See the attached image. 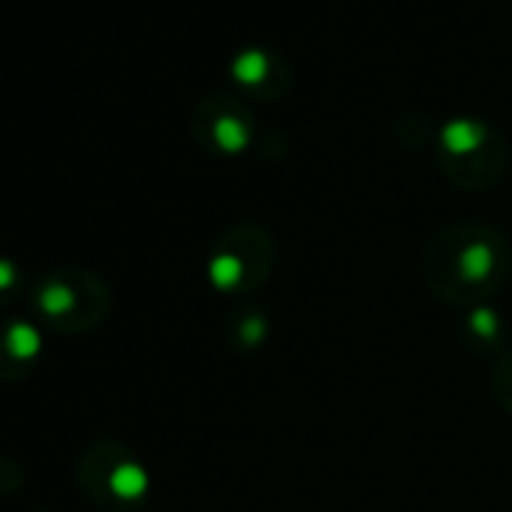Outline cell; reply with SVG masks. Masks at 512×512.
Listing matches in <instances>:
<instances>
[{"label":"cell","mask_w":512,"mask_h":512,"mask_svg":"<svg viewBox=\"0 0 512 512\" xmlns=\"http://www.w3.org/2000/svg\"><path fill=\"white\" fill-rule=\"evenodd\" d=\"M263 73H266V58H263L260 52H247V55L238 58V64H235V76H238L241 82H260Z\"/></svg>","instance_id":"obj_1"},{"label":"cell","mask_w":512,"mask_h":512,"mask_svg":"<svg viewBox=\"0 0 512 512\" xmlns=\"http://www.w3.org/2000/svg\"><path fill=\"white\" fill-rule=\"evenodd\" d=\"M449 145H455V148H467L470 142H473V136H470V127L467 124H455V127H449Z\"/></svg>","instance_id":"obj_2"}]
</instances>
